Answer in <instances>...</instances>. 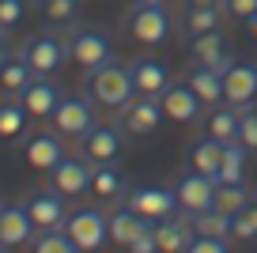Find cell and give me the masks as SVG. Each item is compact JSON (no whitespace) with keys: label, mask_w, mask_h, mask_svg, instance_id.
Returning <instances> with one entry per match:
<instances>
[{"label":"cell","mask_w":257,"mask_h":253,"mask_svg":"<svg viewBox=\"0 0 257 253\" xmlns=\"http://www.w3.org/2000/svg\"><path fill=\"white\" fill-rule=\"evenodd\" d=\"M53 129L64 136V140H80L91 125H95V98H83V95H64L53 110Z\"/></svg>","instance_id":"5b68a950"},{"label":"cell","mask_w":257,"mask_h":253,"mask_svg":"<svg viewBox=\"0 0 257 253\" xmlns=\"http://www.w3.org/2000/svg\"><path fill=\"white\" fill-rule=\"evenodd\" d=\"M163 117L167 113L159 106V95H137L121 110V129H125V136H152Z\"/></svg>","instance_id":"9c48e42d"},{"label":"cell","mask_w":257,"mask_h":253,"mask_svg":"<svg viewBox=\"0 0 257 253\" xmlns=\"http://www.w3.org/2000/svg\"><path fill=\"white\" fill-rule=\"evenodd\" d=\"M185 83L197 91L201 102H223V72L219 68H208V64H193L185 72Z\"/></svg>","instance_id":"cb8c5ba5"},{"label":"cell","mask_w":257,"mask_h":253,"mask_svg":"<svg viewBox=\"0 0 257 253\" xmlns=\"http://www.w3.org/2000/svg\"><path fill=\"white\" fill-rule=\"evenodd\" d=\"M182 4H185V8H208V4H216V8H219V0H182Z\"/></svg>","instance_id":"60d3db41"},{"label":"cell","mask_w":257,"mask_h":253,"mask_svg":"<svg viewBox=\"0 0 257 253\" xmlns=\"http://www.w3.org/2000/svg\"><path fill=\"white\" fill-rule=\"evenodd\" d=\"M216 185H219V178L201 174V170L182 174L178 185H174L178 208H182V212H204V208H216Z\"/></svg>","instance_id":"ba28073f"},{"label":"cell","mask_w":257,"mask_h":253,"mask_svg":"<svg viewBox=\"0 0 257 253\" xmlns=\"http://www.w3.org/2000/svg\"><path fill=\"white\" fill-rule=\"evenodd\" d=\"M61 140H64V136L57 133V129H53V133H34L31 140L23 144L27 163H31L34 170H46V174H49V170L64 159V144H61Z\"/></svg>","instance_id":"e0dca14e"},{"label":"cell","mask_w":257,"mask_h":253,"mask_svg":"<svg viewBox=\"0 0 257 253\" xmlns=\"http://www.w3.org/2000/svg\"><path fill=\"white\" fill-rule=\"evenodd\" d=\"M246 27H249V34H253V38H257V16H253V19H249V23H246Z\"/></svg>","instance_id":"b9f144b4"},{"label":"cell","mask_w":257,"mask_h":253,"mask_svg":"<svg viewBox=\"0 0 257 253\" xmlns=\"http://www.w3.org/2000/svg\"><path fill=\"white\" fill-rule=\"evenodd\" d=\"M64 200H68V197H61V193L49 185V189H34L31 197L23 200V208L31 212V219H34L38 230H57V227H64V219H68Z\"/></svg>","instance_id":"8fae6325"},{"label":"cell","mask_w":257,"mask_h":253,"mask_svg":"<svg viewBox=\"0 0 257 253\" xmlns=\"http://www.w3.org/2000/svg\"><path fill=\"white\" fill-rule=\"evenodd\" d=\"M31 79H34V68L19 53H12L8 61L0 64V91H4V95H23V87Z\"/></svg>","instance_id":"83f0119b"},{"label":"cell","mask_w":257,"mask_h":253,"mask_svg":"<svg viewBox=\"0 0 257 253\" xmlns=\"http://www.w3.org/2000/svg\"><path fill=\"white\" fill-rule=\"evenodd\" d=\"M238 144L246 151H257V113H249L242 106V117H238Z\"/></svg>","instance_id":"8d00e7d4"},{"label":"cell","mask_w":257,"mask_h":253,"mask_svg":"<svg viewBox=\"0 0 257 253\" xmlns=\"http://www.w3.org/2000/svg\"><path fill=\"white\" fill-rule=\"evenodd\" d=\"M189 166H193V170H201V174L219 178V166H223V144H219L216 136L204 133L201 140L189 148Z\"/></svg>","instance_id":"d4e9b609"},{"label":"cell","mask_w":257,"mask_h":253,"mask_svg":"<svg viewBox=\"0 0 257 253\" xmlns=\"http://www.w3.org/2000/svg\"><path fill=\"white\" fill-rule=\"evenodd\" d=\"M87 91L95 106H106V110H125L137 98V83L128 76V64H113V61L87 72Z\"/></svg>","instance_id":"6da1fadb"},{"label":"cell","mask_w":257,"mask_h":253,"mask_svg":"<svg viewBox=\"0 0 257 253\" xmlns=\"http://www.w3.org/2000/svg\"><path fill=\"white\" fill-rule=\"evenodd\" d=\"M159 106H163V113H167L170 121H193L201 113V98H197V91H193L185 79L182 83H170V87L163 91Z\"/></svg>","instance_id":"ffe728a7"},{"label":"cell","mask_w":257,"mask_h":253,"mask_svg":"<svg viewBox=\"0 0 257 253\" xmlns=\"http://www.w3.org/2000/svg\"><path fill=\"white\" fill-rule=\"evenodd\" d=\"M219 16H223V12H219L216 4H208V8H185V31L189 34L219 31Z\"/></svg>","instance_id":"d6a6232c"},{"label":"cell","mask_w":257,"mask_h":253,"mask_svg":"<svg viewBox=\"0 0 257 253\" xmlns=\"http://www.w3.org/2000/svg\"><path fill=\"white\" fill-rule=\"evenodd\" d=\"M31 8L38 12L42 23L57 27V31H64V27H76L83 16V0H31Z\"/></svg>","instance_id":"44dd1931"},{"label":"cell","mask_w":257,"mask_h":253,"mask_svg":"<svg viewBox=\"0 0 257 253\" xmlns=\"http://www.w3.org/2000/svg\"><path fill=\"white\" fill-rule=\"evenodd\" d=\"M91 193L98 200H125L128 182L113 163H95V174H91Z\"/></svg>","instance_id":"603a6c76"},{"label":"cell","mask_w":257,"mask_h":253,"mask_svg":"<svg viewBox=\"0 0 257 253\" xmlns=\"http://www.w3.org/2000/svg\"><path fill=\"white\" fill-rule=\"evenodd\" d=\"M64 38H68V61L83 64L87 72L98 68V64H106L113 57V38H110L106 27H95V23L80 27V23H76Z\"/></svg>","instance_id":"7a4b0ae2"},{"label":"cell","mask_w":257,"mask_h":253,"mask_svg":"<svg viewBox=\"0 0 257 253\" xmlns=\"http://www.w3.org/2000/svg\"><path fill=\"white\" fill-rule=\"evenodd\" d=\"M27 106L19 102L16 95L8 98V102H0V140H19V136L27 133Z\"/></svg>","instance_id":"f1b7e54d"},{"label":"cell","mask_w":257,"mask_h":253,"mask_svg":"<svg viewBox=\"0 0 257 253\" xmlns=\"http://www.w3.org/2000/svg\"><path fill=\"white\" fill-rule=\"evenodd\" d=\"M219 12L238 19V23H249L257 16V0H219Z\"/></svg>","instance_id":"d590c367"},{"label":"cell","mask_w":257,"mask_h":253,"mask_svg":"<svg viewBox=\"0 0 257 253\" xmlns=\"http://www.w3.org/2000/svg\"><path fill=\"white\" fill-rule=\"evenodd\" d=\"M91 174H95V163L87 155H64L61 163L49 170V185H53L61 197H80L91 189Z\"/></svg>","instance_id":"52a82bcc"},{"label":"cell","mask_w":257,"mask_h":253,"mask_svg":"<svg viewBox=\"0 0 257 253\" xmlns=\"http://www.w3.org/2000/svg\"><path fill=\"white\" fill-rule=\"evenodd\" d=\"M128 76L137 83V95H163L170 87V72L163 61L155 57H137V61L128 64Z\"/></svg>","instance_id":"d6986e66"},{"label":"cell","mask_w":257,"mask_h":253,"mask_svg":"<svg viewBox=\"0 0 257 253\" xmlns=\"http://www.w3.org/2000/svg\"><path fill=\"white\" fill-rule=\"evenodd\" d=\"M125 208H133V212H140L144 219H167V215L178 212V193L174 189H148V185H137V189H128L125 200H121Z\"/></svg>","instance_id":"30bf717a"},{"label":"cell","mask_w":257,"mask_h":253,"mask_svg":"<svg viewBox=\"0 0 257 253\" xmlns=\"http://www.w3.org/2000/svg\"><path fill=\"white\" fill-rule=\"evenodd\" d=\"M0 253H4V245H0Z\"/></svg>","instance_id":"ee69618b"},{"label":"cell","mask_w":257,"mask_h":253,"mask_svg":"<svg viewBox=\"0 0 257 253\" xmlns=\"http://www.w3.org/2000/svg\"><path fill=\"white\" fill-rule=\"evenodd\" d=\"M64 230L72 234V242L80 245L83 253L102 249V242L110 238V215H106L102 208H76V212H68V219H64Z\"/></svg>","instance_id":"277c9868"},{"label":"cell","mask_w":257,"mask_h":253,"mask_svg":"<svg viewBox=\"0 0 257 253\" xmlns=\"http://www.w3.org/2000/svg\"><path fill=\"white\" fill-rule=\"evenodd\" d=\"M34 253H80V245L72 242V234L64 227H57V230H38L34 234Z\"/></svg>","instance_id":"1f68e13d"},{"label":"cell","mask_w":257,"mask_h":253,"mask_svg":"<svg viewBox=\"0 0 257 253\" xmlns=\"http://www.w3.org/2000/svg\"><path fill=\"white\" fill-rule=\"evenodd\" d=\"M80 148L91 163H117L121 148H125V129H113V125H91L87 133L80 136Z\"/></svg>","instance_id":"7c38bea8"},{"label":"cell","mask_w":257,"mask_h":253,"mask_svg":"<svg viewBox=\"0 0 257 253\" xmlns=\"http://www.w3.org/2000/svg\"><path fill=\"white\" fill-rule=\"evenodd\" d=\"M216 208L238 215L242 208H249V185L246 182H219L216 185Z\"/></svg>","instance_id":"f546056e"},{"label":"cell","mask_w":257,"mask_h":253,"mask_svg":"<svg viewBox=\"0 0 257 253\" xmlns=\"http://www.w3.org/2000/svg\"><path fill=\"white\" fill-rule=\"evenodd\" d=\"M231 234H238L242 242H253V238H257V208H253V204H249V208H242V212L234 215Z\"/></svg>","instance_id":"e575fe53"},{"label":"cell","mask_w":257,"mask_h":253,"mask_svg":"<svg viewBox=\"0 0 257 253\" xmlns=\"http://www.w3.org/2000/svg\"><path fill=\"white\" fill-rule=\"evenodd\" d=\"M238 117H242V110L238 106H216V110L208 113V121H204V133L208 136H216L219 144H231V140H238Z\"/></svg>","instance_id":"4316f807"},{"label":"cell","mask_w":257,"mask_h":253,"mask_svg":"<svg viewBox=\"0 0 257 253\" xmlns=\"http://www.w3.org/2000/svg\"><path fill=\"white\" fill-rule=\"evenodd\" d=\"M133 4H163V0H133Z\"/></svg>","instance_id":"7bdbcfd3"},{"label":"cell","mask_w":257,"mask_h":253,"mask_svg":"<svg viewBox=\"0 0 257 253\" xmlns=\"http://www.w3.org/2000/svg\"><path fill=\"white\" fill-rule=\"evenodd\" d=\"M128 34L144 46H163L170 38V16L163 4H137V8L128 12Z\"/></svg>","instance_id":"8992f818"},{"label":"cell","mask_w":257,"mask_h":253,"mask_svg":"<svg viewBox=\"0 0 257 253\" xmlns=\"http://www.w3.org/2000/svg\"><path fill=\"white\" fill-rule=\"evenodd\" d=\"M27 19V0H0V31L8 34Z\"/></svg>","instance_id":"836d02e7"},{"label":"cell","mask_w":257,"mask_h":253,"mask_svg":"<svg viewBox=\"0 0 257 253\" xmlns=\"http://www.w3.org/2000/svg\"><path fill=\"white\" fill-rule=\"evenodd\" d=\"M246 159H249V151L242 148L238 140L223 144V166H219V182H242V174H246Z\"/></svg>","instance_id":"4dcf8cb0"},{"label":"cell","mask_w":257,"mask_h":253,"mask_svg":"<svg viewBox=\"0 0 257 253\" xmlns=\"http://www.w3.org/2000/svg\"><path fill=\"white\" fill-rule=\"evenodd\" d=\"M148 227H152V219H144L140 212H133V208H125V204H121L117 212H110V238L117 245H125V249L137 242Z\"/></svg>","instance_id":"7402d4cb"},{"label":"cell","mask_w":257,"mask_h":253,"mask_svg":"<svg viewBox=\"0 0 257 253\" xmlns=\"http://www.w3.org/2000/svg\"><path fill=\"white\" fill-rule=\"evenodd\" d=\"M128 253H159V245H155V230H152V227H148V230H144V234H140V238H137V242L128 245Z\"/></svg>","instance_id":"f35d334b"},{"label":"cell","mask_w":257,"mask_h":253,"mask_svg":"<svg viewBox=\"0 0 257 253\" xmlns=\"http://www.w3.org/2000/svg\"><path fill=\"white\" fill-rule=\"evenodd\" d=\"M253 208H257V204H253Z\"/></svg>","instance_id":"f6af8a7d"},{"label":"cell","mask_w":257,"mask_h":253,"mask_svg":"<svg viewBox=\"0 0 257 253\" xmlns=\"http://www.w3.org/2000/svg\"><path fill=\"white\" fill-rule=\"evenodd\" d=\"M19 57L34 68V76H53L68 61V38L57 34V31H42V34H34V38H27L19 46Z\"/></svg>","instance_id":"3957f363"},{"label":"cell","mask_w":257,"mask_h":253,"mask_svg":"<svg viewBox=\"0 0 257 253\" xmlns=\"http://www.w3.org/2000/svg\"><path fill=\"white\" fill-rule=\"evenodd\" d=\"M257 95V64L253 61H231L223 68V102L231 106H249Z\"/></svg>","instance_id":"4fadbf2b"},{"label":"cell","mask_w":257,"mask_h":253,"mask_svg":"<svg viewBox=\"0 0 257 253\" xmlns=\"http://www.w3.org/2000/svg\"><path fill=\"white\" fill-rule=\"evenodd\" d=\"M193 234H208V238H231L234 215L223 208H204V212H189Z\"/></svg>","instance_id":"484cf974"},{"label":"cell","mask_w":257,"mask_h":253,"mask_svg":"<svg viewBox=\"0 0 257 253\" xmlns=\"http://www.w3.org/2000/svg\"><path fill=\"white\" fill-rule=\"evenodd\" d=\"M16 98L27 106V113H31V117L49 121V117H53V110H57V102L64 98V91L57 87L49 76H34L31 83L23 87V95H16Z\"/></svg>","instance_id":"5bb4252c"},{"label":"cell","mask_w":257,"mask_h":253,"mask_svg":"<svg viewBox=\"0 0 257 253\" xmlns=\"http://www.w3.org/2000/svg\"><path fill=\"white\" fill-rule=\"evenodd\" d=\"M152 230H155V245H159V253H185L189 242L197 238V234H193V223H189V212L155 219Z\"/></svg>","instance_id":"9a60e30c"},{"label":"cell","mask_w":257,"mask_h":253,"mask_svg":"<svg viewBox=\"0 0 257 253\" xmlns=\"http://www.w3.org/2000/svg\"><path fill=\"white\" fill-rule=\"evenodd\" d=\"M38 234L31 212L23 204H0V245H27L31 238Z\"/></svg>","instance_id":"2e32d148"},{"label":"cell","mask_w":257,"mask_h":253,"mask_svg":"<svg viewBox=\"0 0 257 253\" xmlns=\"http://www.w3.org/2000/svg\"><path fill=\"white\" fill-rule=\"evenodd\" d=\"M189 53H193V61H197V64H208V68H219V72L234 61L231 49H227V38H223L219 31L189 34Z\"/></svg>","instance_id":"ac0fdd59"},{"label":"cell","mask_w":257,"mask_h":253,"mask_svg":"<svg viewBox=\"0 0 257 253\" xmlns=\"http://www.w3.org/2000/svg\"><path fill=\"white\" fill-rule=\"evenodd\" d=\"M185 253H227V238H208V234H197L189 242Z\"/></svg>","instance_id":"74e56055"},{"label":"cell","mask_w":257,"mask_h":253,"mask_svg":"<svg viewBox=\"0 0 257 253\" xmlns=\"http://www.w3.org/2000/svg\"><path fill=\"white\" fill-rule=\"evenodd\" d=\"M8 57H12V49H8V34H4V31H0V64H4V61H8Z\"/></svg>","instance_id":"ab89813d"}]
</instances>
